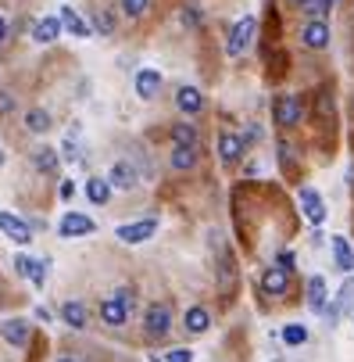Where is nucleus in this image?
Wrapping results in <instances>:
<instances>
[{"mask_svg": "<svg viewBox=\"0 0 354 362\" xmlns=\"http://www.w3.org/2000/svg\"><path fill=\"white\" fill-rule=\"evenodd\" d=\"M308 309L312 312H326L329 305H326V280L322 276H312L308 280Z\"/></svg>", "mask_w": 354, "mask_h": 362, "instance_id": "23", "label": "nucleus"}, {"mask_svg": "<svg viewBox=\"0 0 354 362\" xmlns=\"http://www.w3.org/2000/svg\"><path fill=\"white\" fill-rule=\"evenodd\" d=\"M58 362H75V359H72V355H61V359H58Z\"/></svg>", "mask_w": 354, "mask_h": 362, "instance_id": "40", "label": "nucleus"}, {"mask_svg": "<svg viewBox=\"0 0 354 362\" xmlns=\"http://www.w3.org/2000/svg\"><path fill=\"white\" fill-rule=\"evenodd\" d=\"M54 125V119H51V112H43V108H29L25 112V130L29 133H47Z\"/></svg>", "mask_w": 354, "mask_h": 362, "instance_id": "24", "label": "nucleus"}, {"mask_svg": "<svg viewBox=\"0 0 354 362\" xmlns=\"http://www.w3.org/2000/svg\"><path fill=\"white\" fill-rule=\"evenodd\" d=\"M143 326H147L151 337H165L172 330V305H165V302L147 305V312H143Z\"/></svg>", "mask_w": 354, "mask_h": 362, "instance_id": "2", "label": "nucleus"}, {"mask_svg": "<svg viewBox=\"0 0 354 362\" xmlns=\"http://www.w3.org/2000/svg\"><path fill=\"white\" fill-rule=\"evenodd\" d=\"M11 112H14V97L8 90H0V119H8Z\"/></svg>", "mask_w": 354, "mask_h": 362, "instance_id": "33", "label": "nucleus"}, {"mask_svg": "<svg viewBox=\"0 0 354 362\" xmlns=\"http://www.w3.org/2000/svg\"><path fill=\"white\" fill-rule=\"evenodd\" d=\"M272 119H276V125H283V130L297 125L301 122V97H294V93H279L276 104H272Z\"/></svg>", "mask_w": 354, "mask_h": 362, "instance_id": "4", "label": "nucleus"}, {"mask_svg": "<svg viewBox=\"0 0 354 362\" xmlns=\"http://www.w3.org/2000/svg\"><path fill=\"white\" fill-rule=\"evenodd\" d=\"M183 22H186V29H197V25L204 22V11H197L193 4H186V8H183Z\"/></svg>", "mask_w": 354, "mask_h": 362, "instance_id": "32", "label": "nucleus"}, {"mask_svg": "<svg viewBox=\"0 0 354 362\" xmlns=\"http://www.w3.org/2000/svg\"><path fill=\"white\" fill-rule=\"evenodd\" d=\"M72 194H75V183L72 180H61V201H72Z\"/></svg>", "mask_w": 354, "mask_h": 362, "instance_id": "37", "label": "nucleus"}, {"mask_svg": "<svg viewBox=\"0 0 354 362\" xmlns=\"http://www.w3.org/2000/svg\"><path fill=\"white\" fill-rule=\"evenodd\" d=\"M86 197H90L93 204H108V201H111V186H108V180L90 176V180H86Z\"/></svg>", "mask_w": 354, "mask_h": 362, "instance_id": "26", "label": "nucleus"}, {"mask_svg": "<svg viewBox=\"0 0 354 362\" xmlns=\"http://www.w3.org/2000/svg\"><path fill=\"white\" fill-rule=\"evenodd\" d=\"M165 362H193V352H190V348H172V352L165 355Z\"/></svg>", "mask_w": 354, "mask_h": 362, "instance_id": "34", "label": "nucleus"}, {"mask_svg": "<svg viewBox=\"0 0 354 362\" xmlns=\"http://www.w3.org/2000/svg\"><path fill=\"white\" fill-rule=\"evenodd\" d=\"M61 33H64V25H61V19H58V14H47V19H40L36 25H32V40H36L40 47L54 43Z\"/></svg>", "mask_w": 354, "mask_h": 362, "instance_id": "13", "label": "nucleus"}, {"mask_svg": "<svg viewBox=\"0 0 354 362\" xmlns=\"http://www.w3.org/2000/svg\"><path fill=\"white\" fill-rule=\"evenodd\" d=\"M301 43L308 47V51H322V47H329V25L322 19H312L308 25L301 29Z\"/></svg>", "mask_w": 354, "mask_h": 362, "instance_id": "11", "label": "nucleus"}, {"mask_svg": "<svg viewBox=\"0 0 354 362\" xmlns=\"http://www.w3.org/2000/svg\"><path fill=\"white\" fill-rule=\"evenodd\" d=\"M279 269H294V251H279Z\"/></svg>", "mask_w": 354, "mask_h": 362, "instance_id": "36", "label": "nucleus"}, {"mask_svg": "<svg viewBox=\"0 0 354 362\" xmlns=\"http://www.w3.org/2000/svg\"><path fill=\"white\" fill-rule=\"evenodd\" d=\"M4 158H8V154H4V147H0V165H4Z\"/></svg>", "mask_w": 354, "mask_h": 362, "instance_id": "41", "label": "nucleus"}, {"mask_svg": "<svg viewBox=\"0 0 354 362\" xmlns=\"http://www.w3.org/2000/svg\"><path fill=\"white\" fill-rule=\"evenodd\" d=\"M333 4H336V0H315V11L326 14V11H333Z\"/></svg>", "mask_w": 354, "mask_h": 362, "instance_id": "39", "label": "nucleus"}, {"mask_svg": "<svg viewBox=\"0 0 354 362\" xmlns=\"http://www.w3.org/2000/svg\"><path fill=\"white\" fill-rule=\"evenodd\" d=\"M11 36V29H8V19H4V11H0V43H8Z\"/></svg>", "mask_w": 354, "mask_h": 362, "instance_id": "38", "label": "nucleus"}, {"mask_svg": "<svg viewBox=\"0 0 354 362\" xmlns=\"http://www.w3.org/2000/svg\"><path fill=\"white\" fill-rule=\"evenodd\" d=\"M122 11H125V19H143L151 11V0H122Z\"/></svg>", "mask_w": 354, "mask_h": 362, "instance_id": "31", "label": "nucleus"}, {"mask_svg": "<svg viewBox=\"0 0 354 362\" xmlns=\"http://www.w3.org/2000/svg\"><path fill=\"white\" fill-rule=\"evenodd\" d=\"M304 341H308V326H301V323L283 326V344H290V348H301Z\"/></svg>", "mask_w": 354, "mask_h": 362, "instance_id": "29", "label": "nucleus"}, {"mask_svg": "<svg viewBox=\"0 0 354 362\" xmlns=\"http://www.w3.org/2000/svg\"><path fill=\"white\" fill-rule=\"evenodd\" d=\"M108 186H111V191H136V186H140V172H136V165L115 162V165L108 169Z\"/></svg>", "mask_w": 354, "mask_h": 362, "instance_id": "6", "label": "nucleus"}, {"mask_svg": "<svg viewBox=\"0 0 354 362\" xmlns=\"http://www.w3.org/2000/svg\"><path fill=\"white\" fill-rule=\"evenodd\" d=\"M133 83H136V93H140V97H143V101H151L154 93L161 90V75H157V69H140Z\"/></svg>", "mask_w": 354, "mask_h": 362, "instance_id": "19", "label": "nucleus"}, {"mask_svg": "<svg viewBox=\"0 0 354 362\" xmlns=\"http://www.w3.org/2000/svg\"><path fill=\"white\" fill-rule=\"evenodd\" d=\"M93 19H97V33L101 36H115V14H111L108 8H97Z\"/></svg>", "mask_w": 354, "mask_h": 362, "instance_id": "30", "label": "nucleus"}, {"mask_svg": "<svg viewBox=\"0 0 354 362\" xmlns=\"http://www.w3.org/2000/svg\"><path fill=\"white\" fill-rule=\"evenodd\" d=\"M0 337H4L11 348H29L32 326H29L25 319H8V323H0Z\"/></svg>", "mask_w": 354, "mask_h": 362, "instance_id": "8", "label": "nucleus"}, {"mask_svg": "<svg viewBox=\"0 0 354 362\" xmlns=\"http://www.w3.org/2000/svg\"><path fill=\"white\" fill-rule=\"evenodd\" d=\"M0 233H4L8 241H14V244H29L32 241L29 223H22V219L11 215V212H0Z\"/></svg>", "mask_w": 354, "mask_h": 362, "instance_id": "10", "label": "nucleus"}, {"mask_svg": "<svg viewBox=\"0 0 354 362\" xmlns=\"http://www.w3.org/2000/svg\"><path fill=\"white\" fill-rule=\"evenodd\" d=\"M207 326H212V312L201 309V305H193L186 312V330H190V334H204Z\"/></svg>", "mask_w": 354, "mask_h": 362, "instance_id": "25", "label": "nucleus"}, {"mask_svg": "<svg viewBox=\"0 0 354 362\" xmlns=\"http://www.w3.org/2000/svg\"><path fill=\"white\" fill-rule=\"evenodd\" d=\"M32 165H36L40 176H58V169H61V154H58V147H40L36 154H32Z\"/></svg>", "mask_w": 354, "mask_h": 362, "instance_id": "17", "label": "nucleus"}, {"mask_svg": "<svg viewBox=\"0 0 354 362\" xmlns=\"http://www.w3.org/2000/svg\"><path fill=\"white\" fill-rule=\"evenodd\" d=\"M351 305H354V276H347V280H344L340 294H336V305H333V312L340 316V312H351Z\"/></svg>", "mask_w": 354, "mask_h": 362, "instance_id": "27", "label": "nucleus"}, {"mask_svg": "<svg viewBox=\"0 0 354 362\" xmlns=\"http://www.w3.org/2000/svg\"><path fill=\"white\" fill-rule=\"evenodd\" d=\"M301 212H304V219H308L312 226H322V223H326V204H322L318 191L304 186V191H301Z\"/></svg>", "mask_w": 354, "mask_h": 362, "instance_id": "9", "label": "nucleus"}, {"mask_svg": "<svg viewBox=\"0 0 354 362\" xmlns=\"http://www.w3.org/2000/svg\"><path fill=\"white\" fill-rule=\"evenodd\" d=\"M101 319H104V326H125L129 309L118 302L115 294H111V298H104V302H101Z\"/></svg>", "mask_w": 354, "mask_h": 362, "instance_id": "16", "label": "nucleus"}, {"mask_svg": "<svg viewBox=\"0 0 354 362\" xmlns=\"http://www.w3.org/2000/svg\"><path fill=\"white\" fill-rule=\"evenodd\" d=\"M61 158L64 162H79V125H72L68 130V136H64V144H61Z\"/></svg>", "mask_w": 354, "mask_h": 362, "instance_id": "28", "label": "nucleus"}, {"mask_svg": "<svg viewBox=\"0 0 354 362\" xmlns=\"http://www.w3.org/2000/svg\"><path fill=\"white\" fill-rule=\"evenodd\" d=\"M286 287H290V273H286V269H279V265H272V269H265V276H262V291H265L268 298H279V294H286Z\"/></svg>", "mask_w": 354, "mask_h": 362, "instance_id": "15", "label": "nucleus"}, {"mask_svg": "<svg viewBox=\"0 0 354 362\" xmlns=\"http://www.w3.org/2000/svg\"><path fill=\"white\" fill-rule=\"evenodd\" d=\"M61 319L68 323L72 330H86V305L75 302V298H72V302H64L61 305Z\"/></svg>", "mask_w": 354, "mask_h": 362, "instance_id": "22", "label": "nucleus"}, {"mask_svg": "<svg viewBox=\"0 0 354 362\" xmlns=\"http://www.w3.org/2000/svg\"><path fill=\"white\" fill-rule=\"evenodd\" d=\"M329 244H333L336 269L351 276V273H354V251H351V241H347V237H329Z\"/></svg>", "mask_w": 354, "mask_h": 362, "instance_id": "18", "label": "nucleus"}, {"mask_svg": "<svg viewBox=\"0 0 354 362\" xmlns=\"http://www.w3.org/2000/svg\"><path fill=\"white\" fill-rule=\"evenodd\" d=\"M58 19H61V25H64V33H72L75 40H86V36H93V25L83 19V14H79L75 8H58Z\"/></svg>", "mask_w": 354, "mask_h": 362, "instance_id": "7", "label": "nucleus"}, {"mask_svg": "<svg viewBox=\"0 0 354 362\" xmlns=\"http://www.w3.org/2000/svg\"><path fill=\"white\" fill-rule=\"evenodd\" d=\"M175 108H179L183 115H201L204 112V93L197 86H179V93H175Z\"/></svg>", "mask_w": 354, "mask_h": 362, "instance_id": "14", "label": "nucleus"}, {"mask_svg": "<svg viewBox=\"0 0 354 362\" xmlns=\"http://www.w3.org/2000/svg\"><path fill=\"white\" fill-rule=\"evenodd\" d=\"M244 140H240V133H222L218 136V158L222 165H236L240 158H244Z\"/></svg>", "mask_w": 354, "mask_h": 362, "instance_id": "12", "label": "nucleus"}, {"mask_svg": "<svg viewBox=\"0 0 354 362\" xmlns=\"http://www.w3.org/2000/svg\"><path fill=\"white\" fill-rule=\"evenodd\" d=\"M154 230H157V219H136V223L118 226L115 237H118L122 244H143V241L154 237Z\"/></svg>", "mask_w": 354, "mask_h": 362, "instance_id": "5", "label": "nucleus"}, {"mask_svg": "<svg viewBox=\"0 0 354 362\" xmlns=\"http://www.w3.org/2000/svg\"><path fill=\"white\" fill-rule=\"evenodd\" d=\"M97 230V223L90 215H83V212H64L61 215V223H58V237L61 241H72V237H86V233H93Z\"/></svg>", "mask_w": 354, "mask_h": 362, "instance_id": "3", "label": "nucleus"}, {"mask_svg": "<svg viewBox=\"0 0 354 362\" xmlns=\"http://www.w3.org/2000/svg\"><path fill=\"white\" fill-rule=\"evenodd\" d=\"M172 169L175 172H190L193 165L201 162V147H172Z\"/></svg>", "mask_w": 354, "mask_h": 362, "instance_id": "21", "label": "nucleus"}, {"mask_svg": "<svg viewBox=\"0 0 354 362\" xmlns=\"http://www.w3.org/2000/svg\"><path fill=\"white\" fill-rule=\"evenodd\" d=\"M240 140H244V147L257 144V140H262V125H247V130H244V136H240Z\"/></svg>", "mask_w": 354, "mask_h": 362, "instance_id": "35", "label": "nucleus"}, {"mask_svg": "<svg viewBox=\"0 0 354 362\" xmlns=\"http://www.w3.org/2000/svg\"><path fill=\"white\" fill-rule=\"evenodd\" d=\"M254 33H257V19H254V14H244V19L233 25L229 40H225V54H229V58L244 54L247 47H251V40H254Z\"/></svg>", "mask_w": 354, "mask_h": 362, "instance_id": "1", "label": "nucleus"}, {"mask_svg": "<svg viewBox=\"0 0 354 362\" xmlns=\"http://www.w3.org/2000/svg\"><path fill=\"white\" fill-rule=\"evenodd\" d=\"M172 147H201V133L190 122H175L172 125Z\"/></svg>", "mask_w": 354, "mask_h": 362, "instance_id": "20", "label": "nucleus"}]
</instances>
